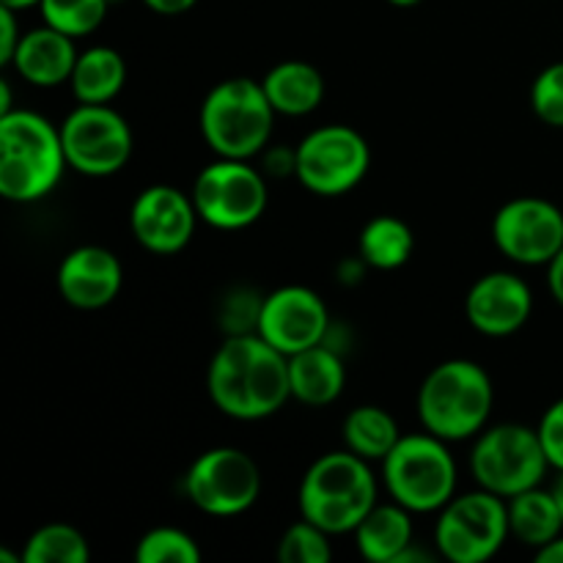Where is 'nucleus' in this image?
I'll return each mask as SVG.
<instances>
[{"label":"nucleus","instance_id":"obj_1","mask_svg":"<svg viewBox=\"0 0 563 563\" xmlns=\"http://www.w3.org/2000/svg\"><path fill=\"white\" fill-rule=\"evenodd\" d=\"M209 399L236 421H262L291 399L289 357L258 333L229 335L207 374Z\"/></svg>","mask_w":563,"mask_h":563},{"label":"nucleus","instance_id":"obj_2","mask_svg":"<svg viewBox=\"0 0 563 563\" xmlns=\"http://www.w3.org/2000/svg\"><path fill=\"white\" fill-rule=\"evenodd\" d=\"M60 126L33 110L0 115V196L31 203L49 196L66 168Z\"/></svg>","mask_w":563,"mask_h":563},{"label":"nucleus","instance_id":"obj_3","mask_svg":"<svg viewBox=\"0 0 563 563\" xmlns=\"http://www.w3.org/2000/svg\"><path fill=\"white\" fill-rule=\"evenodd\" d=\"M300 515L328 531L330 537L355 533L377 506V478L368 460L346 451H333L313 462L297 493Z\"/></svg>","mask_w":563,"mask_h":563},{"label":"nucleus","instance_id":"obj_4","mask_svg":"<svg viewBox=\"0 0 563 563\" xmlns=\"http://www.w3.org/2000/svg\"><path fill=\"white\" fill-rule=\"evenodd\" d=\"M495 405L493 379L473 361H445L418 388V418L423 429L445 443L484 432Z\"/></svg>","mask_w":563,"mask_h":563},{"label":"nucleus","instance_id":"obj_5","mask_svg":"<svg viewBox=\"0 0 563 563\" xmlns=\"http://www.w3.org/2000/svg\"><path fill=\"white\" fill-rule=\"evenodd\" d=\"M275 115L262 82L231 77L207 93L198 121L203 141L218 157L251 159L269 143Z\"/></svg>","mask_w":563,"mask_h":563},{"label":"nucleus","instance_id":"obj_6","mask_svg":"<svg viewBox=\"0 0 563 563\" xmlns=\"http://www.w3.org/2000/svg\"><path fill=\"white\" fill-rule=\"evenodd\" d=\"M383 482L390 498L412 515L440 511L456 495V462L449 443L427 429L401 434L383 460Z\"/></svg>","mask_w":563,"mask_h":563},{"label":"nucleus","instance_id":"obj_7","mask_svg":"<svg viewBox=\"0 0 563 563\" xmlns=\"http://www.w3.org/2000/svg\"><path fill=\"white\" fill-rule=\"evenodd\" d=\"M550 460L539 432L522 423H500L478 434L471 454V473L476 484L500 498H515L526 489L542 487Z\"/></svg>","mask_w":563,"mask_h":563},{"label":"nucleus","instance_id":"obj_8","mask_svg":"<svg viewBox=\"0 0 563 563\" xmlns=\"http://www.w3.org/2000/svg\"><path fill=\"white\" fill-rule=\"evenodd\" d=\"M509 528V504L500 495L478 487L476 493L454 495L440 509L434 544L451 563H484L500 553Z\"/></svg>","mask_w":563,"mask_h":563},{"label":"nucleus","instance_id":"obj_9","mask_svg":"<svg viewBox=\"0 0 563 563\" xmlns=\"http://www.w3.org/2000/svg\"><path fill=\"white\" fill-rule=\"evenodd\" d=\"M372 148L366 137L344 124L308 132L297 143V179L313 196L335 198L355 190L368 174Z\"/></svg>","mask_w":563,"mask_h":563},{"label":"nucleus","instance_id":"obj_10","mask_svg":"<svg viewBox=\"0 0 563 563\" xmlns=\"http://www.w3.org/2000/svg\"><path fill=\"white\" fill-rule=\"evenodd\" d=\"M192 201L203 223L236 231L262 218L269 192L264 174L247 159L220 157L198 174L192 185Z\"/></svg>","mask_w":563,"mask_h":563},{"label":"nucleus","instance_id":"obj_11","mask_svg":"<svg viewBox=\"0 0 563 563\" xmlns=\"http://www.w3.org/2000/svg\"><path fill=\"white\" fill-rule=\"evenodd\" d=\"M66 163L82 176H113L130 163L132 130L110 104H77L60 124Z\"/></svg>","mask_w":563,"mask_h":563},{"label":"nucleus","instance_id":"obj_12","mask_svg":"<svg viewBox=\"0 0 563 563\" xmlns=\"http://www.w3.org/2000/svg\"><path fill=\"white\" fill-rule=\"evenodd\" d=\"M187 498L212 517H234L251 509L262 493L258 465L242 449L220 445L190 465L185 478Z\"/></svg>","mask_w":563,"mask_h":563},{"label":"nucleus","instance_id":"obj_13","mask_svg":"<svg viewBox=\"0 0 563 563\" xmlns=\"http://www.w3.org/2000/svg\"><path fill=\"white\" fill-rule=\"evenodd\" d=\"M493 240L511 262L550 264L563 247V212L544 198H515L495 214Z\"/></svg>","mask_w":563,"mask_h":563},{"label":"nucleus","instance_id":"obj_14","mask_svg":"<svg viewBox=\"0 0 563 563\" xmlns=\"http://www.w3.org/2000/svg\"><path fill=\"white\" fill-rule=\"evenodd\" d=\"M330 313L322 297L308 286H284L262 300L256 333L286 357L324 344Z\"/></svg>","mask_w":563,"mask_h":563},{"label":"nucleus","instance_id":"obj_15","mask_svg":"<svg viewBox=\"0 0 563 563\" xmlns=\"http://www.w3.org/2000/svg\"><path fill=\"white\" fill-rule=\"evenodd\" d=\"M198 209L192 196L170 185H152L132 201L130 225L135 240L157 256H170L190 245Z\"/></svg>","mask_w":563,"mask_h":563},{"label":"nucleus","instance_id":"obj_16","mask_svg":"<svg viewBox=\"0 0 563 563\" xmlns=\"http://www.w3.org/2000/svg\"><path fill=\"white\" fill-rule=\"evenodd\" d=\"M533 311V291L520 275L487 273L471 286L465 300L467 322L482 335L504 339L526 328Z\"/></svg>","mask_w":563,"mask_h":563},{"label":"nucleus","instance_id":"obj_17","mask_svg":"<svg viewBox=\"0 0 563 563\" xmlns=\"http://www.w3.org/2000/svg\"><path fill=\"white\" fill-rule=\"evenodd\" d=\"M124 269L119 256L102 245H82L66 253L58 267V291L71 308L99 311L119 297Z\"/></svg>","mask_w":563,"mask_h":563},{"label":"nucleus","instance_id":"obj_18","mask_svg":"<svg viewBox=\"0 0 563 563\" xmlns=\"http://www.w3.org/2000/svg\"><path fill=\"white\" fill-rule=\"evenodd\" d=\"M77 55L80 53L75 49V38L44 22L42 27L22 33V42L16 47L11 66L31 86L55 88L60 82L71 80Z\"/></svg>","mask_w":563,"mask_h":563},{"label":"nucleus","instance_id":"obj_19","mask_svg":"<svg viewBox=\"0 0 563 563\" xmlns=\"http://www.w3.org/2000/svg\"><path fill=\"white\" fill-rule=\"evenodd\" d=\"M291 399L308 407H328L344 394L346 368L330 344H317L289 357Z\"/></svg>","mask_w":563,"mask_h":563},{"label":"nucleus","instance_id":"obj_20","mask_svg":"<svg viewBox=\"0 0 563 563\" xmlns=\"http://www.w3.org/2000/svg\"><path fill=\"white\" fill-rule=\"evenodd\" d=\"M412 511L401 504H377L355 528L357 550L372 563H396L412 544Z\"/></svg>","mask_w":563,"mask_h":563},{"label":"nucleus","instance_id":"obj_21","mask_svg":"<svg viewBox=\"0 0 563 563\" xmlns=\"http://www.w3.org/2000/svg\"><path fill=\"white\" fill-rule=\"evenodd\" d=\"M269 102L278 115H308L322 104L324 80L317 66L306 60H284L275 64L262 80Z\"/></svg>","mask_w":563,"mask_h":563},{"label":"nucleus","instance_id":"obj_22","mask_svg":"<svg viewBox=\"0 0 563 563\" xmlns=\"http://www.w3.org/2000/svg\"><path fill=\"white\" fill-rule=\"evenodd\" d=\"M506 504H509L511 537L520 544L542 550L548 548L553 539L561 537L563 517L550 489H526V493L515 495V498H509Z\"/></svg>","mask_w":563,"mask_h":563},{"label":"nucleus","instance_id":"obj_23","mask_svg":"<svg viewBox=\"0 0 563 563\" xmlns=\"http://www.w3.org/2000/svg\"><path fill=\"white\" fill-rule=\"evenodd\" d=\"M126 80V64L113 47H91L77 55L71 93L80 104H110Z\"/></svg>","mask_w":563,"mask_h":563},{"label":"nucleus","instance_id":"obj_24","mask_svg":"<svg viewBox=\"0 0 563 563\" xmlns=\"http://www.w3.org/2000/svg\"><path fill=\"white\" fill-rule=\"evenodd\" d=\"M344 443L352 454L368 462H383L401 440V429L388 410L377 405L355 407L344 418Z\"/></svg>","mask_w":563,"mask_h":563},{"label":"nucleus","instance_id":"obj_25","mask_svg":"<svg viewBox=\"0 0 563 563\" xmlns=\"http://www.w3.org/2000/svg\"><path fill=\"white\" fill-rule=\"evenodd\" d=\"M357 245H361V256L368 267L399 269L401 264L410 262L412 251H416V236L405 220L394 218V214H379V218L368 220Z\"/></svg>","mask_w":563,"mask_h":563},{"label":"nucleus","instance_id":"obj_26","mask_svg":"<svg viewBox=\"0 0 563 563\" xmlns=\"http://www.w3.org/2000/svg\"><path fill=\"white\" fill-rule=\"evenodd\" d=\"M88 559H91L88 539L66 522H49L38 528L27 539L22 553L25 563H88Z\"/></svg>","mask_w":563,"mask_h":563},{"label":"nucleus","instance_id":"obj_27","mask_svg":"<svg viewBox=\"0 0 563 563\" xmlns=\"http://www.w3.org/2000/svg\"><path fill=\"white\" fill-rule=\"evenodd\" d=\"M110 9V0H42L44 22L66 36H88L104 22Z\"/></svg>","mask_w":563,"mask_h":563},{"label":"nucleus","instance_id":"obj_28","mask_svg":"<svg viewBox=\"0 0 563 563\" xmlns=\"http://www.w3.org/2000/svg\"><path fill=\"white\" fill-rule=\"evenodd\" d=\"M135 559L141 563H198L201 548L181 528H154L137 542Z\"/></svg>","mask_w":563,"mask_h":563},{"label":"nucleus","instance_id":"obj_29","mask_svg":"<svg viewBox=\"0 0 563 563\" xmlns=\"http://www.w3.org/2000/svg\"><path fill=\"white\" fill-rule=\"evenodd\" d=\"M333 559V548H330V533L313 526L311 520L302 517L278 542V561L280 563H328Z\"/></svg>","mask_w":563,"mask_h":563},{"label":"nucleus","instance_id":"obj_30","mask_svg":"<svg viewBox=\"0 0 563 563\" xmlns=\"http://www.w3.org/2000/svg\"><path fill=\"white\" fill-rule=\"evenodd\" d=\"M531 108L544 124L563 130V60L539 71L531 86Z\"/></svg>","mask_w":563,"mask_h":563},{"label":"nucleus","instance_id":"obj_31","mask_svg":"<svg viewBox=\"0 0 563 563\" xmlns=\"http://www.w3.org/2000/svg\"><path fill=\"white\" fill-rule=\"evenodd\" d=\"M539 440L544 445V454H548L550 467L553 471H563V399L548 407V412L542 416L537 427Z\"/></svg>","mask_w":563,"mask_h":563},{"label":"nucleus","instance_id":"obj_32","mask_svg":"<svg viewBox=\"0 0 563 563\" xmlns=\"http://www.w3.org/2000/svg\"><path fill=\"white\" fill-rule=\"evenodd\" d=\"M20 42L22 33L16 31V11L9 5H0V64L11 66Z\"/></svg>","mask_w":563,"mask_h":563},{"label":"nucleus","instance_id":"obj_33","mask_svg":"<svg viewBox=\"0 0 563 563\" xmlns=\"http://www.w3.org/2000/svg\"><path fill=\"white\" fill-rule=\"evenodd\" d=\"M264 165H267V174L286 176L297 174V148L295 152H286V148H273V152L264 154Z\"/></svg>","mask_w":563,"mask_h":563},{"label":"nucleus","instance_id":"obj_34","mask_svg":"<svg viewBox=\"0 0 563 563\" xmlns=\"http://www.w3.org/2000/svg\"><path fill=\"white\" fill-rule=\"evenodd\" d=\"M154 14H163V16H176V14H185L190 11L198 0H143Z\"/></svg>","mask_w":563,"mask_h":563},{"label":"nucleus","instance_id":"obj_35","mask_svg":"<svg viewBox=\"0 0 563 563\" xmlns=\"http://www.w3.org/2000/svg\"><path fill=\"white\" fill-rule=\"evenodd\" d=\"M548 286L550 291H553L555 302L563 308V247L559 256L548 264Z\"/></svg>","mask_w":563,"mask_h":563},{"label":"nucleus","instance_id":"obj_36","mask_svg":"<svg viewBox=\"0 0 563 563\" xmlns=\"http://www.w3.org/2000/svg\"><path fill=\"white\" fill-rule=\"evenodd\" d=\"M537 561L539 563H563V537L553 539L548 548L537 550Z\"/></svg>","mask_w":563,"mask_h":563},{"label":"nucleus","instance_id":"obj_37","mask_svg":"<svg viewBox=\"0 0 563 563\" xmlns=\"http://www.w3.org/2000/svg\"><path fill=\"white\" fill-rule=\"evenodd\" d=\"M11 108V88H9V80H0V115L9 113Z\"/></svg>","mask_w":563,"mask_h":563},{"label":"nucleus","instance_id":"obj_38","mask_svg":"<svg viewBox=\"0 0 563 563\" xmlns=\"http://www.w3.org/2000/svg\"><path fill=\"white\" fill-rule=\"evenodd\" d=\"M550 493H553L555 504H559L561 517H563V471L559 473V478H555V482H553V487H550Z\"/></svg>","mask_w":563,"mask_h":563},{"label":"nucleus","instance_id":"obj_39","mask_svg":"<svg viewBox=\"0 0 563 563\" xmlns=\"http://www.w3.org/2000/svg\"><path fill=\"white\" fill-rule=\"evenodd\" d=\"M42 0H0V5H9V9L22 11V9H31V5H38Z\"/></svg>","mask_w":563,"mask_h":563},{"label":"nucleus","instance_id":"obj_40","mask_svg":"<svg viewBox=\"0 0 563 563\" xmlns=\"http://www.w3.org/2000/svg\"><path fill=\"white\" fill-rule=\"evenodd\" d=\"M390 5H399V9H410V5H418L421 0H388Z\"/></svg>","mask_w":563,"mask_h":563},{"label":"nucleus","instance_id":"obj_41","mask_svg":"<svg viewBox=\"0 0 563 563\" xmlns=\"http://www.w3.org/2000/svg\"><path fill=\"white\" fill-rule=\"evenodd\" d=\"M113 3H121V0H110V5H113Z\"/></svg>","mask_w":563,"mask_h":563}]
</instances>
